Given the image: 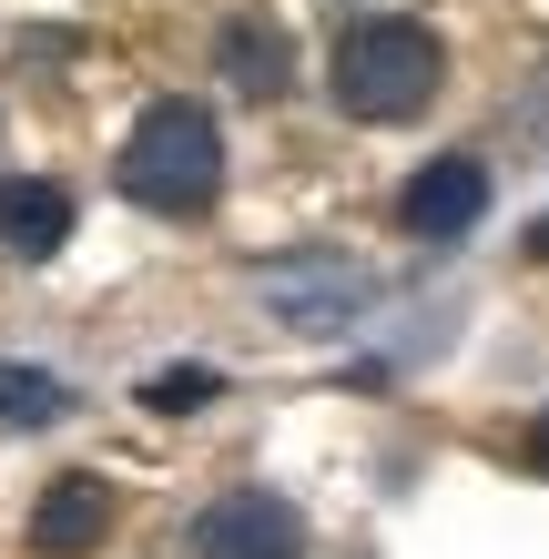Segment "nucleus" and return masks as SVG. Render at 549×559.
Returning <instances> with one entry per match:
<instances>
[{
	"label": "nucleus",
	"instance_id": "5",
	"mask_svg": "<svg viewBox=\"0 0 549 559\" xmlns=\"http://www.w3.org/2000/svg\"><path fill=\"white\" fill-rule=\"evenodd\" d=\"M478 214H489V163L478 153H438L397 183V235H417V245H458Z\"/></svg>",
	"mask_w": 549,
	"mask_h": 559
},
{
	"label": "nucleus",
	"instance_id": "8",
	"mask_svg": "<svg viewBox=\"0 0 549 559\" xmlns=\"http://www.w3.org/2000/svg\"><path fill=\"white\" fill-rule=\"evenodd\" d=\"M214 72H224L235 103H285V92H296V51H285V31L265 11H235L214 31Z\"/></svg>",
	"mask_w": 549,
	"mask_h": 559
},
{
	"label": "nucleus",
	"instance_id": "9",
	"mask_svg": "<svg viewBox=\"0 0 549 559\" xmlns=\"http://www.w3.org/2000/svg\"><path fill=\"white\" fill-rule=\"evenodd\" d=\"M82 397L61 386L51 367H21V356H0V427H61Z\"/></svg>",
	"mask_w": 549,
	"mask_h": 559
},
{
	"label": "nucleus",
	"instance_id": "3",
	"mask_svg": "<svg viewBox=\"0 0 549 559\" xmlns=\"http://www.w3.org/2000/svg\"><path fill=\"white\" fill-rule=\"evenodd\" d=\"M254 285H265L275 325H296V336H346V325L377 306V275H367V265H346L336 245H296V254H275Z\"/></svg>",
	"mask_w": 549,
	"mask_h": 559
},
{
	"label": "nucleus",
	"instance_id": "7",
	"mask_svg": "<svg viewBox=\"0 0 549 559\" xmlns=\"http://www.w3.org/2000/svg\"><path fill=\"white\" fill-rule=\"evenodd\" d=\"M61 245H72V183L0 174V254H11V265H51Z\"/></svg>",
	"mask_w": 549,
	"mask_h": 559
},
{
	"label": "nucleus",
	"instance_id": "4",
	"mask_svg": "<svg viewBox=\"0 0 549 559\" xmlns=\"http://www.w3.org/2000/svg\"><path fill=\"white\" fill-rule=\"evenodd\" d=\"M183 559H306V509L285 488H214L183 530Z\"/></svg>",
	"mask_w": 549,
	"mask_h": 559
},
{
	"label": "nucleus",
	"instance_id": "10",
	"mask_svg": "<svg viewBox=\"0 0 549 559\" xmlns=\"http://www.w3.org/2000/svg\"><path fill=\"white\" fill-rule=\"evenodd\" d=\"M204 397H224L214 367H164V377H143V407H153V417H193Z\"/></svg>",
	"mask_w": 549,
	"mask_h": 559
},
{
	"label": "nucleus",
	"instance_id": "12",
	"mask_svg": "<svg viewBox=\"0 0 549 559\" xmlns=\"http://www.w3.org/2000/svg\"><path fill=\"white\" fill-rule=\"evenodd\" d=\"M520 254H529V265H549V214H539L529 235H520Z\"/></svg>",
	"mask_w": 549,
	"mask_h": 559
},
{
	"label": "nucleus",
	"instance_id": "1",
	"mask_svg": "<svg viewBox=\"0 0 549 559\" xmlns=\"http://www.w3.org/2000/svg\"><path fill=\"white\" fill-rule=\"evenodd\" d=\"M112 183H122V204H143L153 224H204L214 193H224V122H214V103L164 92V103L122 133Z\"/></svg>",
	"mask_w": 549,
	"mask_h": 559
},
{
	"label": "nucleus",
	"instance_id": "2",
	"mask_svg": "<svg viewBox=\"0 0 549 559\" xmlns=\"http://www.w3.org/2000/svg\"><path fill=\"white\" fill-rule=\"evenodd\" d=\"M326 92H336V112L346 122H417L447 92V51H438V31L428 21H407V11H367V21H346L336 31V51H326Z\"/></svg>",
	"mask_w": 549,
	"mask_h": 559
},
{
	"label": "nucleus",
	"instance_id": "11",
	"mask_svg": "<svg viewBox=\"0 0 549 559\" xmlns=\"http://www.w3.org/2000/svg\"><path fill=\"white\" fill-rule=\"evenodd\" d=\"M520 457H529V468H539V478H549V407H539V417H529V438H520Z\"/></svg>",
	"mask_w": 549,
	"mask_h": 559
},
{
	"label": "nucleus",
	"instance_id": "6",
	"mask_svg": "<svg viewBox=\"0 0 549 559\" xmlns=\"http://www.w3.org/2000/svg\"><path fill=\"white\" fill-rule=\"evenodd\" d=\"M112 478L103 468H61L41 478V499H31V559H92L112 539Z\"/></svg>",
	"mask_w": 549,
	"mask_h": 559
}]
</instances>
